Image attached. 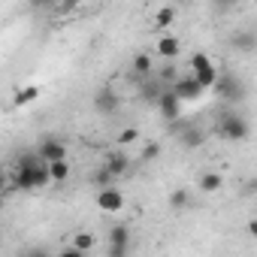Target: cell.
<instances>
[{
    "label": "cell",
    "mask_w": 257,
    "mask_h": 257,
    "mask_svg": "<svg viewBox=\"0 0 257 257\" xmlns=\"http://www.w3.org/2000/svg\"><path fill=\"white\" fill-rule=\"evenodd\" d=\"M49 182H52V173H49V164L40 158V152H28L19 158L16 170H13L16 191H37V188H46Z\"/></svg>",
    "instance_id": "cell-1"
},
{
    "label": "cell",
    "mask_w": 257,
    "mask_h": 257,
    "mask_svg": "<svg viewBox=\"0 0 257 257\" xmlns=\"http://www.w3.org/2000/svg\"><path fill=\"white\" fill-rule=\"evenodd\" d=\"M215 137L227 140V143H245L251 137V124L239 112H221L215 121Z\"/></svg>",
    "instance_id": "cell-2"
},
{
    "label": "cell",
    "mask_w": 257,
    "mask_h": 257,
    "mask_svg": "<svg viewBox=\"0 0 257 257\" xmlns=\"http://www.w3.org/2000/svg\"><path fill=\"white\" fill-rule=\"evenodd\" d=\"M212 91H215V97L224 100V103H242V100H245V85H242V79H239L236 73H227V70L218 73V82H215Z\"/></svg>",
    "instance_id": "cell-3"
},
{
    "label": "cell",
    "mask_w": 257,
    "mask_h": 257,
    "mask_svg": "<svg viewBox=\"0 0 257 257\" xmlns=\"http://www.w3.org/2000/svg\"><path fill=\"white\" fill-rule=\"evenodd\" d=\"M218 67L203 55V52H194L191 55V76L203 85V88H215V82H218Z\"/></svg>",
    "instance_id": "cell-4"
},
{
    "label": "cell",
    "mask_w": 257,
    "mask_h": 257,
    "mask_svg": "<svg viewBox=\"0 0 257 257\" xmlns=\"http://www.w3.org/2000/svg\"><path fill=\"white\" fill-rule=\"evenodd\" d=\"M94 109H97V115H115L118 109H121V97L115 94V88H97L94 91Z\"/></svg>",
    "instance_id": "cell-5"
},
{
    "label": "cell",
    "mask_w": 257,
    "mask_h": 257,
    "mask_svg": "<svg viewBox=\"0 0 257 257\" xmlns=\"http://www.w3.org/2000/svg\"><path fill=\"white\" fill-rule=\"evenodd\" d=\"M97 209L100 212H106V215H118L121 209H124V194L112 185V188H103V191H97Z\"/></svg>",
    "instance_id": "cell-6"
},
{
    "label": "cell",
    "mask_w": 257,
    "mask_h": 257,
    "mask_svg": "<svg viewBox=\"0 0 257 257\" xmlns=\"http://www.w3.org/2000/svg\"><path fill=\"white\" fill-rule=\"evenodd\" d=\"M170 91H173V94H176L179 100H200L206 88H203V85H200V82H197L194 76H182V79H179V82H176V85H173Z\"/></svg>",
    "instance_id": "cell-7"
},
{
    "label": "cell",
    "mask_w": 257,
    "mask_h": 257,
    "mask_svg": "<svg viewBox=\"0 0 257 257\" xmlns=\"http://www.w3.org/2000/svg\"><path fill=\"white\" fill-rule=\"evenodd\" d=\"M37 152H40V158H43L46 164H58V161H67V146H64L61 140H55V137L43 140Z\"/></svg>",
    "instance_id": "cell-8"
},
{
    "label": "cell",
    "mask_w": 257,
    "mask_h": 257,
    "mask_svg": "<svg viewBox=\"0 0 257 257\" xmlns=\"http://www.w3.org/2000/svg\"><path fill=\"white\" fill-rule=\"evenodd\" d=\"M170 88L158 79V76H152V79H143V88H140V97H143V103H152V106H158L161 103V97L167 94Z\"/></svg>",
    "instance_id": "cell-9"
},
{
    "label": "cell",
    "mask_w": 257,
    "mask_h": 257,
    "mask_svg": "<svg viewBox=\"0 0 257 257\" xmlns=\"http://www.w3.org/2000/svg\"><path fill=\"white\" fill-rule=\"evenodd\" d=\"M230 46H233L236 52H245V55H251V52H257V34H254V31H248V28H242V31H233V37H230Z\"/></svg>",
    "instance_id": "cell-10"
},
{
    "label": "cell",
    "mask_w": 257,
    "mask_h": 257,
    "mask_svg": "<svg viewBox=\"0 0 257 257\" xmlns=\"http://www.w3.org/2000/svg\"><path fill=\"white\" fill-rule=\"evenodd\" d=\"M158 109H161V115H164L167 121H176V118H182V100H179L173 91H167V94L161 97Z\"/></svg>",
    "instance_id": "cell-11"
},
{
    "label": "cell",
    "mask_w": 257,
    "mask_h": 257,
    "mask_svg": "<svg viewBox=\"0 0 257 257\" xmlns=\"http://www.w3.org/2000/svg\"><path fill=\"white\" fill-rule=\"evenodd\" d=\"M109 248L131 251V227H127V224H112L109 227Z\"/></svg>",
    "instance_id": "cell-12"
},
{
    "label": "cell",
    "mask_w": 257,
    "mask_h": 257,
    "mask_svg": "<svg viewBox=\"0 0 257 257\" xmlns=\"http://www.w3.org/2000/svg\"><path fill=\"white\" fill-rule=\"evenodd\" d=\"M179 143L185 146V149H200L203 143H206V131H203V127H197L194 121L185 127V131H182V137H179Z\"/></svg>",
    "instance_id": "cell-13"
},
{
    "label": "cell",
    "mask_w": 257,
    "mask_h": 257,
    "mask_svg": "<svg viewBox=\"0 0 257 257\" xmlns=\"http://www.w3.org/2000/svg\"><path fill=\"white\" fill-rule=\"evenodd\" d=\"M103 167H106V170L118 179V176H124L127 170H131V158H127L124 152H112V155L106 158V164H103Z\"/></svg>",
    "instance_id": "cell-14"
},
{
    "label": "cell",
    "mask_w": 257,
    "mask_h": 257,
    "mask_svg": "<svg viewBox=\"0 0 257 257\" xmlns=\"http://www.w3.org/2000/svg\"><path fill=\"white\" fill-rule=\"evenodd\" d=\"M134 73L140 76V79H152L158 70H155V61H152V55H146V52H140L137 58H134Z\"/></svg>",
    "instance_id": "cell-15"
},
{
    "label": "cell",
    "mask_w": 257,
    "mask_h": 257,
    "mask_svg": "<svg viewBox=\"0 0 257 257\" xmlns=\"http://www.w3.org/2000/svg\"><path fill=\"white\" fill-rule=\"evenodd\" d=\"M179 52H182L179 37H170V34H167V37H161V40H158V55H161V58H176Z\"/></svg>",
    "instance_id": "cell-16"
},
{
    "label": "cell",
    "mask_w": 257,
    "mask_h": 257,
    "mask_svg": "<svg viewBox=\"0 0 257 257\" xmlns=\"http://www.w3.org/2000/svg\"><path fill=\"white\" fill-rule=\"evenodd\" d=\"M221 185H224V179H221L218 173H203V176H200V191H203V194H218Z\"/></svg>",
    "instance_id": "cell-17"
},
{
    "label": "cell",
    "mask_w": 257,
    "mask_h": 257,
    "mask_svg": "<svg viewBox=\"0 0 257 257\" xmlns=\"http://www.w3.org/2000/svg\"><path fill=\"white\" fill-rule=\"evenodd\" d=\"M188 206H191V194H188L185 188H179V191H173V194H170V209L182 212V209H188Z\"/></svg>",
    "instance_id": "cell-18"
},
{
    "label": "cell",
    "mask_w": 257,
    "mask_h": 257,
    "mask_svg": "<svg viewBox=\"0 0 257 257\" xmlns=\"http://www.w3.org/2000/svg\"><path fill=\"white\" fill-rule=\"evenodd\" d=\"M49 173H52V182H67V179H70V164H67V161L49 164Z\"/></svg>",
    "instance_id": "cell-19"
},
{
    "label": "cell",
    "mask_w": 257,
    "mask_h": 257,
    "mask_svg": "<svg viewBox=\"0 0 257 257\" xmlns=\"http://www.w3.org/2000/svg\"><path fill=\"white\" fill-rule=\"evenodd\" d=\"M94 242H97V239H94L91 233H76V236H73V248L82 251V254H88V251L94 248Z\"/></svg>",
    "instance_id": "cell-20"
},
{
    "label": "cell",
    "mask_w": 257,
    "mask_h": 257,
    "mask_svg": "<svg viewBox=\"0 0 257 257\" xmlns=\"http://www.w3.org/2000/svg\"><path fill=\"white\" fill-rule=\"evenodd\" d=\"M173 19H176V10H173V7H164V10H158L155 25H158V28H170V25H173Z\"/></svg>",
    "instance_id": "cell-21"
},
{
    "label": "cell",
    "mask_w": 257,
    "mask_h": 257,
    "mask_svg": "<svg viewBox=\"0 0 257 257\" xmlns=\"http://www.w3.org/2000/svg\"><path fill=\"white\" fill-rule=\"evenodd\" d=\"M112 179H115V176H112L106 167H100V170L94 173V185H97V191H103V188H112Z\"/></svg>",
    "instance_id": "cell-22"
},
{
    "label": "cell",
    "mask_w": 257,
    "mask_h": 257,
    "mask_svg": "<svg viewBox=\"0 0 257 257\" xmlns=\"http://www.w3.org/2000/svg\"><path fill=\"white\" fill-rule=\"evenodd\" d=\"M140 140V131L137 127H124V131L118 134V146H131V143H137Z\"/></svg>",
    "instance_id": "cell-23"
},
{
    "label": "cell",
    "mask_w": 257,
    "mask_h": 257,
    "mask_svg": "<svg viewBox=\"0 0 257 257\" xmlns=\"http://www.w3.org/2000/svg\"><path fill=\"white\" fill-rule=\"evenodd\" d=\"M155 158H161V143H146V149H143V161L149 164V161H155Z\"/></svg>",
    "instance_id": "cell-24"
},
{
    "label": "cell",
    "mask_w": 257,
    "mask_h": 257,
    "mask_svg": "<svg viewBox=\"0 0 257 257\" xmlns=\"http://www.w3.org/2000/svg\"><path fill=\"white\" fill-rule=\"evenodd\" d=\"M37 94H40V88H25V91H19V103H34L37 100Z\"/></svg>",
    "instance_id": "cell-25"
},
{
    "label": "cell",
    "mask_w": 257,
    "mask_h": 257,
    "mask_svg": "<svg viewBox=\"0 0 257 257\" xmlns=\"http://www.w3.org/2000/svg\"><path fill=\"white\" fill-rule=\"evenodd\" d=\"M22 257H52V254H49V248H43V245H34V248L22 251Z\"/></svg>",
    "instance_id": "cell-26"
},
{
    "label": "cell",
    "mask_w": 257,
    "mask_h": 257,
    "mask_svg": "<svg viewBox=\"0 0 257 257\" xmlns=\"http://www.w3.org/2000/svg\"><path fill=\"white\" fill-rule=\"evenodd\" d=\"M254 194H257V179H251V182L242 188V197H254Z\"/></svg>",
    "instance_id": "cell-27"
},
{
    "label": "cell",
    "mask_w": 257,
    "mask_h": 257,
    "mask_svg": "<svg viewBox=\"0 0 257 257\" xmlns=\"http://www.w3.org/2000/svg\"><path fill=\"white\" fill-rule=\"evenodd\" d=\"M131 251H124V248H106V257H127Z\"/></svg>",
    "instance_id": "cell-28"
},
{
    "label": "cell",
    "mask_w": 257,
    "mask_h": 257,
    "mask_svg": "<svg viewBox=\"0 0 257 257\" xmlns=\"http://www.w3.org/2000/svg\"><path fill=\"white\" fill-rule=\"evenodd\" d=\"M58 257H85V254H82V251H76V248L70 245V248H64V251H61Z\"/></svg>",
    "instance_id": "cell-29"
},
{
    "label": "cell",
    "mask_w": 257,
    "mask_h": 257,
    "mask_svg": "<svg viewBox=\"0 0 257 257\" xmlns=\"http://www.w3.org/2000/svg\"><path fill=\"white\" fill-rule=\"evenodd\" d=\"M248 236H251V239H257V218H251V221H248Z\"/></svg>",
    "instance_id": "cell-30"
}]
</instances>
